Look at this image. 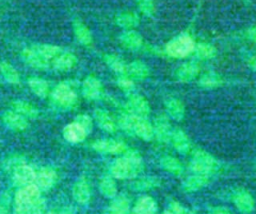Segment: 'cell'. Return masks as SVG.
I'll use <instances>...</instances> for the list:
<instances>
[{
    "instance_id": "cell-1",
    "label": "cell",
    "mask_w": 256,
    "mask_h": 214,
    "mask_svg": "<svg viewBox=\"0 0 256 214\" xmlns=\"http://www.w3.org/2000/svg\"><path fill=\"white\" fill-rule=\"evenodd\" d=\"M45 205L41 190L34 183L21 187L15 194V214H42Z\"/></svg>"
},
{
    "instance_id": "cell-2",
    "label": "cell",
    "mask_w": 256,
    "mask_h": 214,
    "mask_svg": "<svg viewBox=\"0 0 256 214\" xmlns=\"http://www.w3.org/2000/svg\"><path fill=\"white\" fill-rule=\"evenodd\" d=\"M144 169V162L141 155L134 150H126L123 157L113 161L110 166V173L116 179H134Z\"/></svg>"
},
{
    "instance_id": "cell-3",
    "label": "cell",
    "mask_w": 256,
    "mask_h": 214,
    "mask_svg": "<svg viewBox=\"0 0 256 214\" xmlns=\"http://www.w3.org/2000/svg\"><path fill=\"white\" fill-rule=\"evenodd\" d=\"M119 127L125 132L136 135L144 141H150L154 138L153 125L142 116L134 114H122L118 118Z\"/></svg>"
},
{
    "instance_id": "cell-4",
    "label": "cell",
    "mask_w": 256,
    "mask_h": 214,
    "mask_svg": "<svg viewBox=\"0 0 256 214\" xmlns=\"http://www.w3.org/2000/svg\"><path fill=\"white\" fill-rule=\"evenodd\" d=\"M191 169L194 173L209 177L217 171L218 162L210 153L198 150L194 153L191 160Z\"/></svg>"
},
{
    "instance_id": "cell-5",
    "label": "cell",
    "mask_w": 256,
    "mask_h": 214,
    "mask_svg": "<svg viewBox=\"0 0 256 214\" xmlns=\"http://www.w3.org/2000/svg\"><path fill=\"white\" fill-rule=\"evenodd\" d=\"M195 46V42L191 36L181 35L169 41L165 47V51L172 58H185L194 52Z\"/></svg>"
},
{
    "instance_id": "cell-6",
    "label": "cell",
    "mask_w": 256,
    "mask_h": 214,
    "mask_svg": "<svg viewBox=\"0 0 256 214\" xmlns=\"http://www.w3.org/2000/svg\"><path fill=\"white\" fill-rule=\"evenodd\" d=\"M51 96L56 104L64 108L73 106L77 101L76 92L66 83L58 84L52 91Z\"/></svg>"
},
{
    "instance_id": "cell-7",
    "label": "cell",
    "mask_w": 256,
    "mask_h": 214,
    "mask_svg": "<svg viewBox=\"0 0 256 214\" xmlns=\"http://www.w3.org/2000/svg\"><path fill=\"white\" fill-rule=\"evenodd\" d=\"M232 200L235 207L244 214H249L255 209V200L253 196L245 189H237L233 195Z\"/></svg>"
},
{
    "instance_id": "cell-8",
    "label": "cell",
    "mask_w": 256,
    "mask_h": 214,
    "mask_svg": "<svg viewBox=\"0 0 256 214\" xmlns=\"http://www.w3.org/2000/svg\"><path fill=\"white\" fill-rule=\"evenodd\" d=\"M92 148L100 153L120 154L127 150L125 143L114 139H99L92 143Z\"/></svg>"
},
{
    "instance_id": "cell-9",
    "label": "cell",
    "mask_w": 256,
    "mask_h": 214,
    "mask_svg": "<svg viewBox=\"0 0 256 214\" xmlns=\"http://www.w3.org/2000/svg\"><path fill=\"white\" fill-rule=\"evenodd\" d=\"M126 108L130 114L146 117L150 113V105L148 101L139 94H131L128 97Z\"/></svg>"
},
{
    "instance_id": "cell-10",
    "label": "cell",
    "mask_w": 256,
    "mask_h": 214,
    "mask_svg": "<svg viewBox=\"0 0 256 214\" xmlns=\"http://www.w3.org/2000/svg\"><path fill=\"white\" fill-rule=\"evenodd\" d=\"M154 130V137L161 143H168L171 140L172 136V128L168 118L165 115L158 116L153 125Z\"/></svg>"
},
{
    "instance_id": "cell-11",
    "label": "cell",
    "mask_w": 256,
    "mask_h": 214,
    "mask_svg": "<svg viewBox=\"0 0 256 214\" xmlns=\"http://www.w3.org/2000/svg\"><path fill=\"white\" fill-rule=\"evenodd\" d=\"M87 131L76 121L68 123L64 126L62 130L63 138L72 144H77L85 140L87 136Z\"/></svg>"
},
{
    "instance_id": "cell-12",
    "label": "cell",
    "mask_w": 256,
    "mask_h": 214,
    "mask_svg": "<svg viewBox=\"0 0 256 214\" xmlns=\"http://www.w3.org/2000/svg\"><path fill=\"white\" fill-rule=\"evenodd\" d=\"M36 172L32 167L24 163L19 164L13 171V181L16 185L25 186L35 182Z\"/></svg>"
},
{
    "instance_id": "cell-13",
    "label": "cell",
    "mask_w": 256,
    "mask_h": 214,
    "mask_svg": "<svg viewBox=\"0 0 256 214\" xmlns=\"http://www.w3.org/2000/svg\"><path fill=\"white\" fill-rule=\"evenodd\" d=\"M22 60L35 69L44 70L49 67V61L44 59L32 46L26 47L21 51Z\"/></svg>"
},
{
    "instance_id": "cell-14",
    "label": "cell",
    "mask_w": 256,
    "mask_h": 214,
    "mask_svg": "<svg viewBox=\"0 0 256 214\" xmlns=\"http://www.w3.org/2000/svg\"><path fill=\"white\" fill-rule=\"evenodd\" d=\"M4 124L11 130L24 131L28 127L27 119L14 110H8L2 115Z\"/></svg>"
},
{
    "instance_id": "cell-15",
    "label": "cell",
    "mask_w": 256,
    "mask_h": 214,
    "mask_svg": "<svg viewBox=\"0 0 256 214\" xmlns=\"http://www.w3.org/2000/svg\"><path fill=\"white\" fill-rule=\"evenodd\" d=\"M82 94L86 99L95 100L102 94V84L94 76H88L82 83Z\"/></svg>"
},
{
    "instance_id": "cell-16",
    "label": "cell",
    "mask_w": 256,
    "mask_h": 214,
    "mask_svg": "<svg viewBox=\"0 0 256 214\" xmlns=\"http://www.w3.org/2000/svg\"><path fill=\"white\" fill-rule=\"evenodd\" d=\"M157 203L148 195L140 196L129 214H157Z\"/></svg>"
},
{
    "instance_id": "cell-17",
    "label": "cell",
    "mask_w": 256,
    "mask_h": 214,
    "mask_svg": "<svg viewBox=\"0 0 256 214\" xmlns=\"http://www.w3.org/2000/svg\"><path fill=\"white\" fill-rule=\"evenodd\" d=\"M74 200L79 204H86L91 197V190L89 183L85 177H80L74 184L72 189Z\"/></svg>"
},
{
    "instance_id": "cell-18",
    "label": "cell",
    "mask_w": 256,
    "mask_h": 214,
    "mask_svg": "<svg viewBox=\"0 0 256 214\" xmlns=\"http://www.w3.org/2000/svg\"><path fill=\"white\" fill-rule=\"evenodd\" d=\"M57 179L56 172L51 168H42L36 173L35 183L40 190L47 191L49 190L55 183Z\"/></svg>"
},
{
    "instance_id": "cell-19",
    "label": "cell",
    "mask_w": 256,
    "mask_h": 214,
    "mask_svg": "<svg viewBox=\"0 0 256 214\" xmlns=\"http://www.w3.org/2000/svg\"><path fill=\"white\" fill-rule=\"evenodd\" d=\"M208 182H209V177L195 173L187 177L183 181L181 188L186 193H192L204 188L208 184Z\"/></svg>"
},
{
    "instance_id": "cell-20",
    "label": "cell",
    "mask_w": 256,
    "mask_h": 214,
    "mask_svg": "<svg viewBox=\"0 0 256 214\" xmlns=\"http://www.w3.org/2000/svg\"><path fill=\"white\" fill-rule=\"evenodd\" d=\"M73 31L77 41L80 44L87 47L92 45L93 36H92L91 30L87 27V25L83 21H81L80 19H75L73 21Z\"/></svg>"
},
{
    "instance_id": "cell-21",
    "label": "cell",
    "mask_w": 256,
    "mask_h": 214,
    "mask_svg": "<svg viewBox=\"0 0 256 214\" xmlns=\"http://www.w3.org/2000/svg\"><path fill=\"white\" fill-rule=\"evenodd\" d=\"M170 141H172L175 150L180 154H187L191 149V141L189 137L183 130L179 128L172 131Z\"/></svg>"
},
{
    "instance_id": "cell-22",
    "label": "cell",
    "mask_w": 256,
    "mask_h": 214,
    "mask_svg": "<svg viewBox=\"0 0 256 214\" xmlns=\"http://www.w3.org/2000/svg\"><path fill=\"white\" fill-rule=\"evenodd\" d=\"M77 63L76 56L71 52H61L53 59V67L57 71H69Z\"/></svg>"
},
{
    "instance_id": "cell-23",
    "label": "cell",
    "mask_w": 256,
    "mask_h": 214,
    "mask_svg": "<svg viewBox=\"0 0 256 214\" xmlns=\"http://www.w3.org/2000/svg\"><path fill=\"white\" fill-rule=\"evenodd\" d=\"M130 200L125 194L116 195L108 207L107 214H129Z\"/></svg>"
},
{
    "instance_id": "cell-24",
    "label": "cell",
    "mask_w": 256,
    "mask_h": 214,
    "mask_svg": "<svg viewBox=\"0 0 256 214\" xmlns=\"http://www.w3.org/2000/svg\"><path fill=\"white\" fill-rule=\"evenodd\" d=\"M94 118L98 124V126L109 133H112L116 130V123L113 119V117L104 109H96L94 111Z\"/></svg>"
},
{
    "instance_id": "cell-25",
    "label": "cell",
    "mask_w": 256,
    "mask_h": 214,
    "mask_svg": "<svg viewBox=\"0 0 256 214\" xmlns=\"http://www.w3.org/2000/svg\"><path fill=\"white\" fill-rule=\"evenodd\" d=\"M161 185V179L157 176L148 175L142 176L136 179L131 184V188L135 191H147L152 190L154 188H158Z\"/></svg>"
},
{
    "instance_id": "cell-26",
    "label": "cell",
    "mask_w": 256,
    "mask_h": 214,
    "mask_svg": "<svg viewBox=\"0 0 256 214\" xmlns=\"http://www.w3.org/2000/svg\"><path fill=\"white\" fill-rule=\"evenodd\" d=\"M165 107H166V111L168 113V115L176 120V121H181L185 115V107L184 104L182 103V101H180L177 98L171 97L169 99H167L166 103H165Z\"/></svg>"
},
{
    "instance_id": "cell-27",
    "label": "cell",
    "mask_w": 256,
    "mask_h": 214,
    "mask_svg": "<svg viewBox=\"0 0 256 214\" xmlns=\"http://www.w3.org/2000/svg\"><path fill=\"white\" fill-rule=\"evenodd\" d=\"M159 163L162 169L174 176H181L184 173V167L182 163L175 157L163 156Z\"/></svg>"
},
{
    "instance_id": "cell-28",
    "label": "cell",
    "mask_w": 256,
    "mask_h": 214,
    "mask_svg": "<svg viewBox=\"0 0 256 214\" xmlns=\"http://www.w3.org/2000/svg\"><path fill=\"white\" fill-rule=\"evenodd\" d=\"M199 73V67L193 63L188 62L182 64L176 71V77L181 82L192 81Z\"/></svg>"
},
{
    "instance_id": "cell-29",
    "label": "cell",
    "mask_w": 256,
    "mask_h": 214,
    "mask_svg": "<svg viewBox=\"0 0 256 214\" xmlns=\"http://www.w3.org/2000/svg\"><path fill=\"white\" fill-rule=\"evenodd\" d=\"M99 191L105 198H114L118 191L114 178L111 176H103L99 181Z\"/></svg>"
},
{
    "instance_id": "cell-30",
    "label": "cell",
    "mask_w": 256,
    "mask_h": 214,
    "mask_svg": "<svg viewBox=\"0 0 256 214\" xmlns=\"http://www.w3.org/2000/svg\"><path fill=\"white\" fill-rule=\"evenodd\" d=\"M12 108L14 111H16L17 113L21 114L22 116H24L25 118H36L39 114L37 108L35 106H33L32 104H30L27 101H23V100H15L12 102Z\"/></svg>"
},
{
    "instance_id": "cell-31",
    "label": "cell",
    "mask_w": 256,
    "mask_h": 214,
    "mask_svg": "<svg viewBox=\"0 0 256 214\" xmlns=\"http://www.w3.org/2000/svg\"><path fill=\"white\" fill-rule=\"evenodd\" d=\"M127 74L133 79L143 80L149 76V68L141 61H133L127 65Z\"/></svg>"
},
{
    "instance_id": "cell-32",
    "label": "cell",
    "mask_w": 256,
    "mask_h": 214,
    "mask_svg": "<svg viewBox=\"0 0 256 214\" xmlns=\"http://www.w3.org/2000/svg\"><path fill=\"white\" fill-rule=\"evenodd\" d=\"M0 72L8 83L13 85H18L20 83V75L18 71L8 61L0 62Z\"/></svg>"
},
{
    "instance_id": "cell-33",
    "label": "cell",
    "mask_w": 256,
    "mask_h": 214,
    "mask_svg": "<svg viewBox=\"0 0 256 214\" xmlns=\"http://www.w3.org/2000/svg\"><path fill=\"white\" fill-rule=\"evenodd\" d=\"M120 41L123 46L128 49H138L142 45V37L133 30H128L120 36Z\"/></svg>"
},
{
    "instance_id": "cell-34",
    "label": "cell",
    "mask_w": 256,
    "mask_h": 214,
    "mask_svg": "<svg viewBox=\"0 0 256 214\" xmlns=\"http://www.w3.org/2000/svg\"><path fill=\"white\" fill-rule=\"evenodd\" d=\"M32 47L47 61L53 60L62 52V49L59 46L53 44H35Z\"/></svg>"
},
{
    "instance_id": "cell-35",
    "label": "cell",
    "mask_w": 256,
    "mask_h": 214,
    "mask_svg": "<svg viewBox=\"0 0 256 214\" xmlns=\"http://www.w3.org/2000/svg\"><path fill=\"white\" fill-rule=\"evenodd\" d=\"M116 23L123 28H133L138 25L139 17L136 13L131 11H123L117 14Z\"/></svg>"
},
{
    "instance_id": "cell-36",
    "label": "cell",
    "mask_w": 256,
    "mask_h": 214,
    "mask_svg": "<svg viewBox=\"0 0 256 214\" xmlns=\"http://www.w3.org/2000/svg\"><path fill=\"white\" fill-rule=\"evenodd\" d=\"M28 86L30 90L40 98H45L48 95L49 85L48 82L41 78H30L28 80Z\"/></svg>"
},
{
    "instance_id": "cell-37",
    "label": "cell",
    "mask_w": 256,
    "mask_h": 214,
    "mask_svg": "<svg viewBox=\"0 0 256 214\" xmlns=\"http://www.w3.org/2000/svg\"><path fill=\"white\" fill-rule=\"evenodd\" d=\"M223 83L222 77L214 72H209L202 75L199 79V85L203 88H216Z\"/></svg>"
},
{
    "instance_id": "cell-38",
    "label": "cell",
    "mask_w": 256,
    "mask_h": 214,
    "mask_svg": "<svg viewBox=\"0 0 256 214\" xmlns=\"http://www.w3.org/2000/svg\"><path fill=\"white\" fill-rule=\"evenodd\" d=\"M104 61L107 64V66L115 73H119V74L127 73V65L119 57L115 55H106L104 57Z\"/></svg>"
},
{
    "instance_id": "cell-39",
    "label": "cell",
    "mask_w": 256,
    "mask_h": 214,
    "mask_svg": "<svg viewBox=\"0 0 256 214\" xmlns=\"http://www.w3.org/2000/svg\"><path fill=\"white\" fill-rule=\"evenodd\" d=\"M196 55L198 58L200 59H211L213 57H215L216 55V49L214 46L210 45V44H206V43H200L197 46H195V50Z\"/></svg>"
},
{
    "instance_id": "cell-40",
    "label": "cell",
    "mask_w": 256,
    "mask_h": 214,
    "mask_svg": "<svg viewBox=\"0 0 256 214\" xmlns=\"http://www.w3.org/2000/svg\"><path fill=\"white\" fill-rule=\"evenodd\" d=\"M136 2L139 10L143 14L151 16L155 12V5L153 0H136Z\"/></svg>"
},
{
    "instance_id": "cell-41",
    "label": "cell",
    "mask_w": 256,
    "mask_h": 214,
    "mask_svg": "<svg viewBox=\"0 0 256 214\" xmlns=\"http://www.w3.org/2000/svg\"><path fill=\"white\" fill-rule=\"evenodd\" d=\"M161 214H190V213L179 202L172 201V202H170L168 208L166 210H164Z\"/></svg>"
},
{
    "instance_id": "cell-42",
    "label": "cell",
    "mask_w": 256,
    "mask_h": 214,
    "mask_svg": "<svg viewBox=\"0 0 256 214\" xmlns=\"http://www.w3.org/2000/svg\"><path fill=\"white\" fill-rule=\"evenodd\" d=\"M75 121L78 122L87 131L88 134L92 131L93 121H92V118L89 115H87V114H80V115H78L76 117Z\"/></svg>"
},
{
    "instance_id": "cell-43",
    "label": "cell",
    "mask_w": 256,
    "mask_h": 214,
    "mask_svg": "<svg viewBox=\"0 0 256 214\" xmlns=\"http://www.w3.org/2000/svg\"><path fill=\"white\" fill-rule=\"evenodd\" d=\"M117 85L124 91H131L134 87V82L131 78L123 76L117 80Z\"/></svg>"
},
{
    "instance_id": "cell-44",
    "label": "cell",
    "mask_w": 256,
    "mask_h": 214,
    "mask_svg": "<svg viewBox=\"0 0 256 214\" xmlns=\"http://www.w3.org/2000/svg\"><path fill=\"white\" fill-rule=\"evenodd\" d=\"M10 207V195L4 193L0 197V214H9Z\"/></svg>"
},
{
    "instance_id": "cell-45",
    "label": "cell",
    "mask_w": 256,
    "mask_h": 214,
    "mask_svg": "<svg viewBox=\"0 0 256 214\" xmlns=\"http://www.w3.org/2000/svg\"><path fill=\"white\" fill-rule=\"evenodd\" d=\"M208 214H233V213L229 208L225 206H215L210 209Z\"/></svg>"
},
{
    "instance_id": "cell-46",
    "label": "cell",
    "mask_w": 256,
    "mask_h": 214,
    "mask_svg": "<svg viewBox=\"0 0 256 214\" xmlns=\"http://www.w3.org/2000/svg\"><path fill=\"white\" fill-rule=\"evenodd\" d=\"M247 36H248V38H249L251 41H253V42L256 43V26L251 27L250 29H248V31H247Z\"/></svg>"
},
{
    "instance_id": "cell-47",
    "label": "cell",
    "mask_w": 256,
    "mask_h": 214,
    "mask_svg": "<svg viewBox=\"0 0 256 214\" xmlns=\"http://www.w3.org/2000/svg\"><path fill=\"white\" fill-rule=\"evenodd\" d=\"M249 66L256 71V56L255 57H252L250 60H249Z\"/></svg>"
},
{
    "instance_id": "cell-48",
    "label": "cell",
    "mask_w": 256,
    "mask_h": 214,
    "mask_svg": "<svg viewBox=\"0 0 256 214\" xmlns=\"http://www.w3.org/2000/svg\"><path fill=\"white\" fill-rule=\"evenodd\" d=\"M60 214H74L72 210H64L63 212H61Z\"/></svg>"
},
{
    "instance_id": "cell-49",
    "label": "cell",
    "mask_w": 256,
    "mask_h": 214,
    "mask_svg": "<svg viewBox=\"0 0 256 214\" xmlns=\"http://www.w3.org/2000/svg\"><path fill=\"white\" fill-rule=\"evenodd\" d=\"M47 214H54V213H53V212H48Z\"/></svg>"
}]
</instances>
